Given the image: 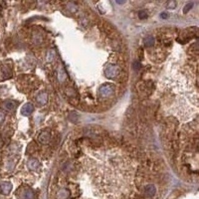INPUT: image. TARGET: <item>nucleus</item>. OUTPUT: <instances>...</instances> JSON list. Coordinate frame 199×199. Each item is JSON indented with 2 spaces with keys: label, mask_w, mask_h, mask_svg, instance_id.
<instances>
[{
  "label": "nucleus",
  "mask_w": 199,
  "mask_h": 199,
  "mask_svg": "<svg viewBox=\"0 0 199 199\" xmlns=\"http://www.w3.org/2000/svg\"><path fill=\"white\" fill-rule=\"evenodd\" d=\"M51 133L47 131H44L40 133L38 136V141L40 143L42 144H47L49 143L51 140Z\"/></svg>",
  "instance_id": "obj_4"
},
{
  "label": "nucleus",
  "mask_w": 199,
  "mask_h": 199,
  "mask_svg": "<svg viewBox=\"0 0 199 199\" xmlns=\"http://www.w3.org/2000/svg\"><path fill=\"white\" fill-rule=\"evenodd\" d=\"M4 143H3V141L2 140V137L1 136V135H0V148H1L3 147V146Z\"/></svg>",
  "instance_id": "obj_18"
},
{
  "label": "nucleus",
  "mask_w": 199,
  "mask_h": 199,
  "mask_svg": "<svg viewBox=\"0 0 199 199\" xmlns=\"http://www.w3.org/2000/svg\"><path fill=\"white\" fill-rule=\"evenodd\" d=\"M19 197L21 199H33L34 194L31 189L24 188L19 192Z\"/></svg>",
  "instance_id": "obj_6"
},
{
  "label": "nucleus",
  "mask_w": 199,
  "mask_h": 199,
  "mask_svg": "<svg viewBox=\"0 0 199 199\" xmlns=\"http://www.w3.org/2000/svg\"><path fill=\"white\" fill-rule=\"evenodd\" d=\"M5 116L4 115V113H3L2 112H0V124L2 123L4 120H5Z\"/></svg>",
  "instance_id": "obj_17"
},
{
  "label": "nucleus",
  "mask_w": 199,
  "mask_h": 199,
  "mask_svg": "<svg viewBox=\"0 0 199 199\" xmlns=\"http://www.w3.org/2000/svg\"><path fill=\"white\" fill-rule=\"evenodd\" d=\"M13 188V185L10 182H5L0 184V191L4 195L9 194Z\"/></svg>",
  "instance_id": "obj_7"
},
{
  "label": "nucleus",
  "mask_w": 199,
  "mask_h": 199,
  "mask_svg": "<svg viewBox=\"0 0 199 199\" xmlns=\"http://www.w3.org/2000/svg\"><path fill=\"white\" fill-rule=\"evenodd\" d=\"M40 163L38 159H31L27 162V167L31 170H35L39 167Z\"/></svg>",
  "instance_id": "obj_8"
},
{
  "label": "nucleus",
  "mask_w": 199,
  "mask_h": 199,
  "mask_svg": "<svg viewBox=\"0 0 199 199\" xmlns=\"http://www.w3.org/2000/svg\"><path fill=\"white\" fill-rule=\"evenodd\" d=\"M116 2L119 5H122V4H124L126 3V1H116Z\"/></svg>",
  "instance_id": "obj_19"
},
{
  "label": "nucleus",
  "mask_w": 199,
  "mask_h": 199,
  "mask_svg": "<svg viewBox=\"0 0 199 199\" xmlns=\"http://www.w3.org/2000/svg\"><path fill=\"white\" fill-rule=\"evenodd\" d=\"M138 17L141 20L146 19L148 18V14L144 10H141L138 13Z\"/></svg>",
  "instance_id": "obj_14"
},
{
  "label": "nucleus",
  "mask_w": 199,
  "mask_h": 199,
  "mask_svg": "<svg viewBox=\"0 0 199 199\" xmlns=\"http://www.w3.org/2000/svg\"><path fill=\"white\" fill-rule=\"evenodd\" d=\"M5 108L9 111H13L16 108V104L13 101H7L4 104Z\"/></svg>",
  "instance_id": "obj_11"
},
{
  "label": "nucleus",
  "mask_w": 199,
  "mask_h": 199,
  "mask_svg": "<svg viewBox=\"0 0 199 199\" xmlns=\"http://www.w3.org/2000/svg\"><path fill=\"white\" fill-rule=\"evenodd\" d=\"M154 43H155V39L152 36H147L144 39V44L146 47H152L154 45Z\"/></svg>",
  "instance_id": "obj_10"
},
{
  "label": "nucleus",
  "mask_w": 199,
  "mask_h": 199,
  "mask_svg": "<svg viewBox=\"0 0 199 199\" xmlns=\"http://www.w3.org/2000/svg\"><path fill=\"white\" fill-rule=\"evenodd\" d=\"M34 111V106L30 103H27L24 105L21 109V113L23 116H29Z\"/></svg>",
  "instance_id": "obj_5"
},
{
  "label": "nucleus",
  "mask_w": 199,
  "mask_h": 199,
  "mask_svg": "<svg viewBox=\"0 0 199 199\" xmlns=\"http://www.w3.org/2000/svg\"><path fill=\"white\" fill-rule=\"evenodd\" d=\"M100 95L103 97H107L112 95L115 92V87L111 83H105L100 88Z\"/></svg>",
  "instance_id": "obj_2"
},
{
  "label": "nucleus",
  "mask_w": 199,
  "mask_h": 199,
  "mask_svg": "<svg viewBox=\"0 0 199 199\" xmlns=\"http://www.w3.org/2000/svg\"><path fill=\"white\" fill-rule=\"evenodd\" d=\"M165 8L168 10H174L177 6V2L176 1H168L165 3Z\"/></svg>",
  "instance_id": "obj_12"
},
{
  "label": "nucleus",
  "mask_w": 199,
  "mask_h": 199,
  "mask_svg": "<svg viewBox=\"0 0 199 199\" xmlns=\"http://www.w3.org/2000/svg\"><path fill=\"white\" fill-rule=\"evenodd\" d=\"M120 74V68L117 65H109L105 70V74L108 79H115Z\"/></svg>",
  "instance_id": "obj_1"
},
{
  "label": "nucleus",
  "mask_w": 199,
  "mask_h": 199,
  "mask_svg": "<svg viewBox=\"0 0 199 199\" xmlns=\"http://www.w3.org/2000/svg\"><path fill=\"white\" fill-rule=\"evenodd\" d=\"M12 77V71L11 68L5 65L0 66V80H5L10 79Z\"/></svg>",
  "instance_id": "obj_3"
},
{
  "label": "nucleus",
  "mask_w": 199,
  "mask_h": 199,
  "mask_svg": "<svg viewBox=\"0 0 199 199\" xmlns=\"http://www.w3.org/2000/svg\"><path fill=\"white\" fill-rule=\"evenodd\" d=\"M193 7H194V3L192 2L186 4L183 8V13L184 14H187L189 11H190L192 9Z\"/></svg>",
  "instance_id": "obj_13"
},
{
  "label": "nucleus",
  "mask_w": 199,
  "mask_h": 199,
  "mask_svg": "<svg viewBox=\"0 0 199 199\" xmlns=\"http://www.w3.org/2000/svg\"><path fill=\"white\" fill-rule=\"evenodd\" d=\"M47 100H48V97H47V93H40V94L38 95L37 98H36V100H37L39 104L42 105L47 103Z\"/></svg>",
  "instance_id": "obj_9"
},
{
  "label": "nucleus",
  "mask_w": 199,
  "mask_h": 199,
  "mask_svg": "<svg viewBox=\"0 0 199 199\" xmlns=\"http://www.w3.org/2000/svg\"><path fill=\"white\" fill-rule=\"evenodd\" d=\"M161 18L163 19H167L169 18V14L166 13V12H162L160 14Z\"/></svg>",
  "instance_id": "obj_16"
},
{
  "label": "nucleus",
  "mask_w": 199,
  "mask_h": 199,
  "mask_svg": "<svg viewBox=\"0 0 199 199\" xmlns=\"http://www.w3.org/2000/svg\"><path fill=\"white\" fill-rule=\"evenodd\" d=\"M133 68L135 69V70H140L141 67V63L138 61H135L133 62Z\"/></svg>",
  "instance_id": "obj_15"
}]
</instances>
